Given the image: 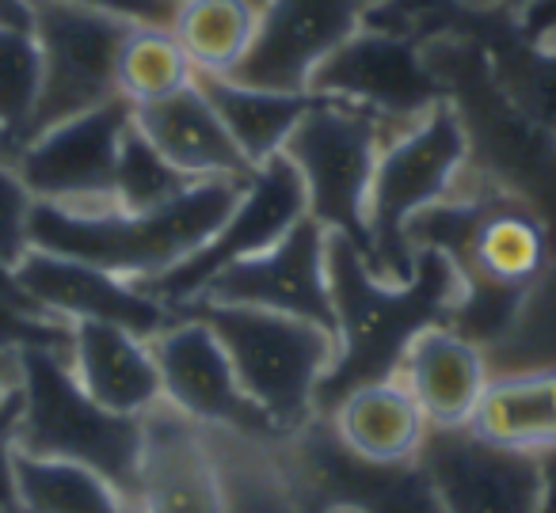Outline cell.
<instances>
[{"mask_svg": "<svg viewBox=\"0 0 556 513\" xmlns=\"http://www.w3.org/2000/svg\"><path fill=\"white\" fill-rule=\"evenodd\" d=\"M401 130L408 126H393L355 103L313 95V107L305 111V118L282 145V156L294 164L305 183L309 217L325 232L351 240L370 267L374 252L366 206H370L374 164H378L381 145Z\"/></svg>", "mask_w": 556, "mask_h": 513, "instance_id": "6", "label": "cell"}, {"mask_svg": "<svg viewBox=\"0 0 556 513\" xmlns=\"http://www.w3.org/2000/svg\"><path fill=\"white\" fill-rule=\"evenodd\" d=\"M31 217L35 194L20 179L9 153H0V262L9 270H16L24 255L31 252Z\"/></svg>", "mask_w": 556, "mask_h": 513, "instance_id": "30", "label": "cell"}, {"mask_svg": "<svg viewBox=\"0 0 556 513\" xmlns=\"http://www.w3.org/2000/svg\"><path fill=\"white\" fill-rule=\"evenodd\" d=\"M16 282L39 312L62 323H118L134 335L153 338L176 320L172 308L156 305L126 278L108 274L92 262L39 252V247L24 255V262L16 267Z\"/></svg>", "mask_w": 556, "mask_h": 513, "instance_id": "16", "label": "cell"}, {"mask_svg": "<svg viewBox=\"0 0 556 513\" xmlns=\"http://www.w3.org/2000/svg\"><path fill=\"white\" fill-rule=\"evenodd\" d=\"M199 179H187L184 171H176L130 123L118 149V168H115V206L118 209H156L164 202L179 198L187 187H194Z\"/></svg>", "mask_w": 556, "mask_h": 513, "instance_id": "28", "label": "cell"}, {"mask_svg": "<svg viewBox=\"0 0 556 513\" xmlns=\"http://www.w3.org/2000/svg\"><path fill=\"white\" fill-rule=\"evenodd\" d=\"M309 95L355 103L393 126H412L446 100L439 73L431 69L424 47L374 27H358L317 73Z\"/></svg>", "mask_w": 556, "mask_h": 513, "instance_id": "12", "label": "cell"}, {"mask_svg": "<svg viewBox=\"0 0 556 513\" xmlns=\"http://www.w3.org/2000/svg\"><path fill=\"white\" fill-rule=\"evenodd\" d=\"M328 290L336 308V361L317 392V414H332L358 384L393 381L412 338L434 323H450L457 274L439 252L416 247L408 282H389L351 240L328 232Z\"/></svg>", "mask_w": 556, "mask_h": 513, "instance_id": "1", "label": "cell"}, {"mask_svg": "<svg viewBox=\"0 0 556 513\" xmlns=\"http://www.w3.org/2000/svg\"><path fill=\"white\" fill-rule=\"evenodd\" d=\"M465 171H469V138L446 100L381 145L370 179V206H366L374 270L381 278L408 282L416 270V247L408 244L412 221L450 198Z\"/></svg>", "mask_w": 556, "mask_h": 513, "instance_id": "5", "label": "cell"}, {"mask_svg": "<svg viewBox=\"0 0 556 513\" xmlns=\"http://www.w3.org/2000/svg\"><path fill=\"white\" fill-rule=\"evenodd\" d=\"M538 467H541V487H538L533 513H556V449L538 452Z\"/></svg>", "mask_w": 556, "mask_h": 513, "instance_id": "34", "label": "cell"}, {"mask_svg": "<svg viewBox=\"0 0 556 513\" xmlns=\"http://www.w3.org/2000/svg\"><path fill=\"white\" fill-rule=\"evenodd\" d=\"M469 429L500 449H556V369H530L488 381Z\"/></svg>", "mask_w": 556, "mask_h": 513, "instance_id": "22", "label": "cell"}, {"mask_svg": "<svg viewBox=\"0 0 556 513\" xmlns=\"http://www.w3.org/2000/svg\"><path fill=\"white\" fill-rule=\"evenodd\" d=\"M325 513H348V510H325Z\"/></svg>", "mask_w": 556, "mask_h": 513, "instance_id": "41", "label": "cell"}, {"mask_svg": "<svg viewBox=\"0 0 556 513\" xmlns=\"http://www.w3.org/2000/svg\"><path fill=\"white\" fill-rule=\"evenodd\" d=\"M0 297H12V300H20V305H31V297H27V293L20 290L16 270H9L4 262H0ZM31 308H35V305H31Z\"/></svg>", "mask_w": 556, "mask_h": 513, "instance_id": "36", "label": "cell"}, {"mask_svg": "<svg viewBox=\"0 0 556 513\" xmlns=\"http://www.w3.org/2000/svg\"><path fill=\"white\" fill-rule=\"evenodd\" d=\"M70 323L0 297V358H20L24 350H58L70 358Z\"/></svg>", "mask_w": 556, "mask_h": 513, "instance_id": "29", "label": "cell"}, {"mask_svg": "<svg viewBox=\"0 0 556 513\" xmlns=\"http://www.w3.org/2000/svg\"><path fill=\"white\" fill-rule=\"evenodd\" d=\"M287 441L294 452L287 479L302 513H442L419 457L396 464L358 457L336 437L328 414H313Z\"/></svg>", "mask_w": 556, "mask_h": 513, "instance_id": "8", "label": "cell"}, {"mask_svg": "<svg viewBox=\"0 0 556 513\" xmlns=\"http://www.w3.org/2000/svg\"><path fill=\"white\" fill-rule=\"evenodd\" d=\"M134 126L141 138L164 156L187 179H248L252 164L229 138L225 123L217 118L214 103L199 85L164 95L156 103L134 107Z\"/></svg>", "mask_w": 556, "mask_h": 513, "instance_id": "18", "label": "cell"}, {"mask_svg": "<svg viewBox=\"0 0 556 513\" xmlns=\"http://www.w3.org/2000/svg\"><path fill=\"white\" fill-rule=\"evenodd\" d=\"M194 80V65L172 27H146L134 24L130 35L118 47L115 85L130 107L156 103L164 95L179 92Z\"/></svg>", "mask_w": 556, "mask_h": 513, "instance_id": "26", "label": "cell"}, {"mask_svg": "<svg viewBox=\"0 0 556 513\" xmlns=\"http://www.w3.org/2000/svg\"><path fill=\"white\" fill-rule=\"evenodd\" d=\"M260 4L252 0H184L172 20V35L187 50L194 73L229 77L248 54Z\"/></svg>", "mask_w": 556, "mask_h": 513, "instance_id": "24", "label": "cell"}, {"mask_svg": "<svg viewBox=\"0 0 556 513\" xmlns=\"http://www.w3.org/2000/svg\"><path fill=\"white\" fill-rule=\"evenodd\" d=\"M20 513H134L108 479L65 460H39L12 449Z\"/></svg>", "mask_w": 556, "mask_h": 513, "instance_id": "25", "label": "cell"}, {"mask_svg": "<svg viewBox=\"0 0 556 513\" xmlns=\"http://www.w3.org/2000/svg\"><path fill=\"white\" fill-rule=\"evenodd\" d=\"M396 381L412 392L427 426H469L488 388V365L472 338L457 335L446 323H434L412 338Z\"/></svg>", "mask_w": 556, "mask_h": 513, "instance_id": "20", "label": "cell"}, {"mask_svg": "<svg viewBox=\"0 0 556 513\" xmlns=\"http://www.w3.org/2000/svg\"><path fill=\"white\" fill-rule=\"evenodd\" d=\"M12 149H16V141H12L9 133L0 130V153H12Z\"/></svg>", "mask_w": 556, "mask_h": 513, "instance_id": "38", "label": "cell"}, {"mask_svg": "<svg viewBox=\"0 0 556 513\" xmlns=\"http://www.w3.org/2000/svg\"><path fill=\"white\" fill-rule=\"evenodd\" d=\"M194 300L270 308L336 331L332 290H328V232L313 217H305L275 247L225 267Z\"/></svg>", "mask_w": 556, "mask_h": 513, "instance_id": "14", "label": "cell"}, {"mask_svg": "<svg viewBox=\"0 0 556 513\" xmlns=\"http://www.w3.org/2000/svg\"><path fill=\"white\" fill-rule=\"evenodd\" d=\"M419 464L442 513H533L541 467L533 452L500 449L469 426H431Z\"/></svg>", "mask_w": 556, "mask_h": 513, "instance_id": "15", "label": "cell"}, {"mask_svg": "<svg viewBox=\"0 0 556 513\" xmlns=\"http://www.w3.org/2000/svg\"><path fill=\"white\" fill-rule=\"evenodd\" d=\"M0 27L31 31V0H0Z\"/></svg>", "mask_w": 556, "mask_h": 513, "instance_id": "35", "label": "cell"}, {"mask_svg": "<svg viewBox=\"0 0 556 513\" xmlns=\"http://www.w3.org/2000/svg\"><path fill=\"white\" fill-rule=\"evenodd\" d=\"M12 449L39 460L80 464L108 479L138 513L146 419L108 411L77 384L70 358L58 350L20 354V411Z\"/></svg>", "mask_w": 556, "mask_h": 513, "instance_id": "3", "label": "cell"}, {"mask_svg": "<svg viewBox=\"0 0 556 513\" xmlns=\"http://www.w3.org/2000/svg\"><path fill=\"white\" fill-rule=\"evenodd\" d=\"M70 369L77 384L108 411L146 419L164 403L161 369L149 338L118 323H70Z\"/></svg>", "mask_w": 556, "mask_h": 513, "instance_id": "19", "label": "cell"}, {"mask_svg": "<svg viewBox=\"0 0 556 513\" xmlns=\"http://www.w3.org/2000/svg\"><path fill=\"white\" fill-rule=\"evenodd\" d=\"M134 24L65 0H31V35L42 57V92L27 138L118 100L115 62ZM24 138V141H27Z\"/></svg>", "mask_w": 556, "mask_h": 513, "instance_id": "9", "label": "cell"}, {"mask_svg": "<svg viewBox=\"0 0 556 513\" xmlns=\"http://www.w3.org/2000/svg\"><path fill=\"white\" fill-rule=\"evenodd\" d=\"M370 4H378V0H366V9H370Z\"/></svg>", "mask_w": 556, "mask_h": 513, "instance_id": "42", "label": "cell"}, {"mask_svg": "<svg viewBox=\"0 0 556 513\" xmlns=\"http://www.w3.org/2000/svg\"><path fill=\"white\" fill-rule=\"evenodd\" d=\"M252 4H263V0H252Z\"/></svg>", "mask_w": 556, "mask_h": 513, "instance_id": "43", "label": "cell"}, {"mask_svg": "<svg viewBox=\"0 0 556 513\" xmlns=\"http://www.w3.org/2000/svg\"><path fill=\"white\" fill-rule=\"evenodd\" d=\"M134 123V107L118 100L92 107L77 118L31 133L9 153L20 179L35 202H54L65 209L115 206L118 149Z\"/></svg>", "mask_w": 556, "mask_h": 513, "instance_id": "10", "label": "cell"}, {"mask_svg": "<svg viewBox=\"0 0 556 513\" xmlns=\"http://www.w3.org/2000/svg\"><path fill=\"white\" fill-rule=\"evenodd\" d=\"M0 434H12V426H4V429H0Z\"/></svg>", "mask_w": 556, "mask_h": 513, "instance_id": "40", "label": "cell"}, {"mask_svg": "<svg viewBox=\"0 0 556 513\" xmlns=\"http://www.w3.org/2000/svg\"><path fill=\"white\" fill-rule=\"evenodd\" d=\"M240 191L244 179H199L156 209H65L35 202L31 247L141 282L199 252L237 206Z\"/></svg>", "mask_w": 556, "mask_h": 513, "instance_id": "2", "label": "cell"}, {"mask_svg": "<svg viewBox=\"0 0 556 513\" xmlns=\"http://www.w3.org/2000/svg\"><path fill=\"white\" fill-rule=\"evenodd\" d=\"M179 4H184V0H179Z\"/></svg>", "mask_w": 556, "mask_h": 513, "instance_id": "44", "label": "cell"}, {"mask_svg": "<svg viewBox=\"0 0 556 513\" xmlns=\"http://www.w3.org/2000/svg\"><path fill=\"white\" fill-rule=\"evenodd\" d=\"M20 358H0V365H16Z\"/></svg>", "mask_w": 556, "mask_h": 513, "instance_id": "39", "label": "cell"}, {"mask_svg": "<svg viewBox=\"0 0 556 513\" xmlns=\"http://www.w3.org/2000/svg\"><path fill=\"white\" fill-rule=\"evenodd\" d=\"M495 4H500V9H507V12H515V16H518V12H522L526 4H530V0H495Z\"/></svg>", "mask_w": 556, "mask_h": 513, "instance_id": "37", "label": "cell"}, {"mask_svg": "<svg viewBox=\"0 0 556 513\" xmlns=\"http://www.w3.org/2000/svg\"><path fill=\"white\" fill-rule=\"evenodd\" d=\"M366 0H263L248 54L232 80L267 92L309 95L313 73L363 27Z\"/></svg>", "mask_w": 556, "mask_h": 513, "instance_id": "13", "label": "cell"}, {"mask_svg": "<svg viewBox=\"0 0 556 513\" xmlns=\"http://www.w3.org/2000/svg\"><path fill=\"white\" fill-rule=\"evenodd\" d=\"M161 369L164 403L202 429H222L244 441H278V426L244 396L222 338L199 316L176 312V320L149 338Z\"/></svg>", "mask_w": 556, "mask_h": 513, "instance_id": "11", "label": "cell"}, {"mask_svg": "<svg viewBox=\"0 0 556 513\" xmlns=\"http://www.w3.org/2000/svg\"><path fill=\"white\" fill-rule=\"evenodd\" d=\"M65 4H77V9L108 12L126 24H146V27H172L179 12V0H65Z\"/></svg>", "mask_w": 556, "mask_h": 513, "instance_id": "31", "label": "cell"}, {"mask_svg": "<svg viewBox=\"0 0 556 513\" xmlns=\"http://www.w3.org/2000/svg\"><path fill=\"white\" fill-rule=\"evenodd\" d=\"M42 92V57L31 31L0 27V130L24 141Z\"/></svg>", "mask_w": 556, "mask_h": 513, "instance_id": "27", "label": "cell"}, {"mask_svg": "<svg viewBox=\"0 0 556 513\" xmlns=\"http://www.w3.org/2000/svg\"><path fill=\"white\" fill-rule=\"evenodd\" d=\"M194 85L214 103L217 118L225 123L229 138L244 153L252 168L282 153L294 126L313 107V95H290V92H267V88L240 85L222 73H194Z\"/></svg>", "mask_w": 556, "mask_h": 513, "instance_id": "23", "label": "cell"}, {"mask_svg": "<svg viewBox=\"0 0 556 513\" xmlns=\"http://www.w3.org/2000/svg\"><path fill=\"white\" fill-rule=\"evenodd\" d=\"M20 411V361L16 365H0V429L12 426Z\"/></svg>", "mask_w": 556, "mask_h": 513, "instance_id": "33", "label": "cell"}, {"mask_svg": "<svg viewBox=\"0 0 556 513\" xmlns=\"http://www.w3.org/2000/svg\"><path fill=\"white\" fill-rule=\"evenodd\" d=\"M309 217L305 206V183L298 176V168L278 153L270 161H263L260 168H252V176L244 179V191H240L237 206L229 209L217 232L199 247L194 255H187L184 262L168 267L164 274L141 278L138 285L146 297H153L164 308H184L222 274L225 267L240 259H252V255L275 247L278 240L287 236L298 221Z\"/></svg>", "mask_w": 556, "mask_h": 513, "instance_id": "7", "label": "cell"}, {"mask_svg": "<svg viewBox=\"0 0 556 513\" xmlns=\"http://www.w3.org/2000/svg\"><path fill=\"white\" fill-rule=\"evenodd\" d=\"M336 437L351 452L378 464L416 460L427 437V419L401 381H370L351 388L328 414Z\"/></svg>", "mask_w": 556, "mask_h": 513, "instance_id": "21", "label": "cell"}, {"mask_svg": "<svg viewBox=\"0 0 556 513\" xmlns=\"http://www.w3.org/2000/svg\"><path fill=\"white\" fill-rule=\"evenodd\" d=\"M176 312L199 316L229 354L244 396L290 437L317 414V392L336 361V331L248 305L191 300Z\"/></svg>", "mask_w": 556, "mask_h": 513, "instance_id": "4", "label": "cell"}, {"mask_svg": "<svg viewBox=\"0 0 556 513\" xmlns=\"http://www.w3.org/2000/svg\"><path fill=\"white\" fill-rule=\"evenodd\" d=\"M518 31L530 42H538V47L556 42V0H530V4L518 12Z\"/></svg>", "mask_w": 556, "mask_h": 513, "instance_id": "32", "label": "cell"}, {"mask_svg": "<svg viewBox=\"0 0 556 513\" xmlns=\"http://www.w3.org/2000/svg\"><path fill=\"white\" fill-rule=\"evenodd\" d=\"M138 513H225L214 449L202 426L168 403L146 414Z\"/></svg>", "mask_w": 556, "mask_h": 513, "instance_id": "17", "label": "cell"}]
</instances>
